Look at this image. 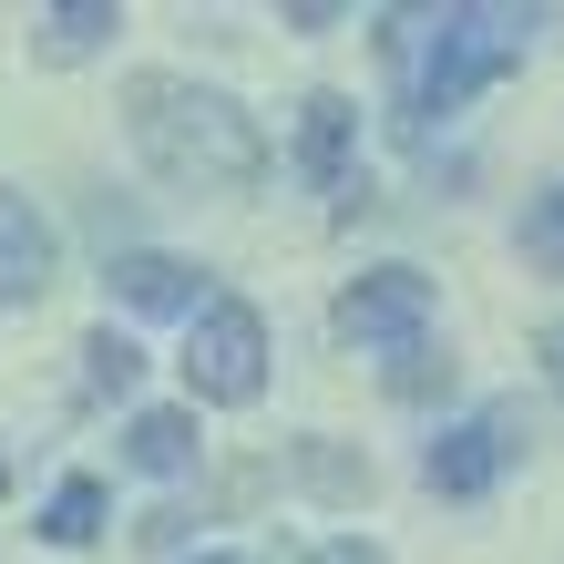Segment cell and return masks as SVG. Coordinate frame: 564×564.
I'll use <instances>...</instances> for the list:
<instances>
[{"mask_svg":"<svg viewBox=\"0 0 564 564\" xmlns=\"http://www.w3.org/2000/svg\"><path fill=\"white\" fill-rule=\"evenodd\" d=\"M349 144H359V104L349 93H308V113H297V175L349 185Z\"/></svg>","mask_w":564,"mask_h":564,"instance_id":"8","label":"cell"},{"mask_svg":"<svg viewBox=\"0 0 564 564\" xmlns=\"http://www.w3.org/2000/svg\"><path fill=\"white\" fill-rule=\"evenodd\" d=\"M52 288V226L31 216V195L0 185V308H31Z\"/></svg>","mask_w":564,"mask_h":564,"instance_id":"6","label":"cell"},{"mask_svg":"<svg viewBox=\"0 0 564 564\" xmlns=\"http://www.w3.org/2000/svg\"><path fill=\"white\" fill-rule=\"evenodd\" d=\"M0 492H11V473H0Z\"/></svg>","mask_w":564,"mask_h":564,"instance_id":"17","label":"cell"},{"mask_svg":"<svg viewBox=\"0 0 564 564\" xmlns=\"http://www.w3.org/2000/svg\"><path fill=\"white\" fill-rule=\"evenodd\" d=\"M523 411H462V421H442V442L421 452V482L442 492V503H473V492H492L523 462Z\"/></svg>","mask_w":564,"mask_h":564,"instance_id":"4","label":"cell"},{"mask_svg":"<svg viewBox=\"0 0 564 564\" xmlns=\"http://www.w3.org/2000/svg\"><path fill=\"white\" fill-rule=\"evenodd\" d=\"M544 380H554V401H564V318L544 328Z\"/></svg>","mask_w":564,"mask_h":564,"instance_id":"14","label":"cell"},{"mask_svg":"<svg viewBox=\"0 0 564 564\" xmlns=\"http://www.w3.org/2000/svg\"><path fill=\"white\" fill-rule=\"evenodd\" d=\"M93 534H104V482L73 473V482L42 503V544H93Z\"/></svg>","mask_w":564,"mask_h":564,"instance_id":"11","label":"cell"},{"mask_svg":"<svg viewBox=\"0 0 564 564\" xmlns=\"http://www.w3.org/2000/svg\"><path fill=\"white\" fill-rule=\"evenodd\" d=\"M523 257H534V268H564V175L523 206Z\"/></svg>","mask_w":564,"mask_h":564,"instance_id":"13","label":"cell"},{"mask_svg":"<svg viewBox=\"0 0 564 564\" xmlns=\"http://www.w3.org/2000/svg\"><path fill=\"white\" fill-rule=\"evenodd\" d=\"M134 370H144V349L123 339V328H93V339H83V380L93 390H134Z\"/></svg>","mask_w":564,"mask_h":564,"instance_id":"12","label":"cell"},{"mask_svg":"<svg viewBox=\"0 0 564 564\" xmlns=\"http://www.w3.org/2000/svg\"><path fill=\"white\" fill-rule=\"evenodd\" d=\"M185 390L195 401H226V411H247L268 390V318L247 297H206L185 318Z\"/></svg>","mask_w":564,"mask_h":564,"instance_id":"3","label":"cell"},{"mask_svg":"<svg viewBox=\"0 0 564 564\" xmlns=\"http://www.w3.org/2000/svg\"><path fill=\"white\" fill-rule=\"evenodd\" d=\"M123 462L134 473H195V411H134L123 421Z\"/></svg>","mask_w":564,"mask_h":564,"instance_id":"9","label":"cell"},{"mask_svg":"<svg viewBox=\"0 0 564 564\" xmlns=\"http://www.w3.org/2000/svg\"><path fill=\"white\" fill-rule=\"evenodd\" d=\"M534 11H503V0H462V11H390L380 52H390V83H401V113L411 123H442L462 113L482 83H503L523 42H534Z\"/></svg>","mask_w":564,"mask_h":564,"instance_id":"1","label":"cell"},{"mask_svg":"<svg viewBox=\"0 0 564 564\" xmlns=\"http://www.w3.org/2000/svg\"><path fill=\"white\" fill-rule=\"evenodd\" d=\"M31 31H42V62H83V52H104L113 0H62V11H42Z\"/></svg>","mask_w":564,"mask_h":564,"instance_id":"10","label":"cell"},{"mask_svg":"<svg viewBox=\"0 0 564 564\" xmlns=\"http://www.w3.org/2000/svg\"><path fill=\"white\" fill-rule=\"evenodd\" d=\"M308 564H380V554H370V544H318Z\"/></svg>","mask_w":564,"mask_h":564,"instance_id":"15","label":"cell"},{"mask_svg":"<svg viewBox=\"0 0 564 564\" xmlns=\"http://www.w3.org/2000/svg\"><path fill=\"white\" fill-rule=\"evenodd\" d=\"M421 328H431V278L421 268H370L349 297H339V339L359 349H421Z\"/></svg>","mask_w":564,"mask_h":564,"instance_id":"5","label":"cell"},{"mask_svg":"<svg viewBox=\"0 0 564 564\" xmlns=\"http://www.w3.org/2000/svg\"><path fill=\"white\" fill-rule=\"evenodd\" d=\"M123 123H134V154L164 185H185V195H247L268 175V134H257L226 93L185 83V73H134Z\"/></svg>","mask_w":564,"mask_h":564,"instance_id":"2","label":"cell"},{"mask_svg":"<svg viewBox=\"0 0 564 564\" xmlns=\"http://www.w3.org/2000/svg\"><path fill=\"white\" fill-rule=\"evenodd\" d=\"M195 564H247V554H195Z\"/></svg>","mask_w":564,"mask_h":564,"instance_id":"16","label":"cell"},{"mask_svg":"<svg viewBox=\"0 0 564 564\" xmlns=\"http://www.w3.org/2000/svg\"><path fill=\"white\" fill-rule=\"evenodd\" d=\"M104 278H113V297H123V308H154V318H195V308H206V278H195L185 257H154V247L113 257Z\"/></svg>","mask_w":564,"mask_h":564,"instance_id":"7","label":"cell"}]
</instances>
